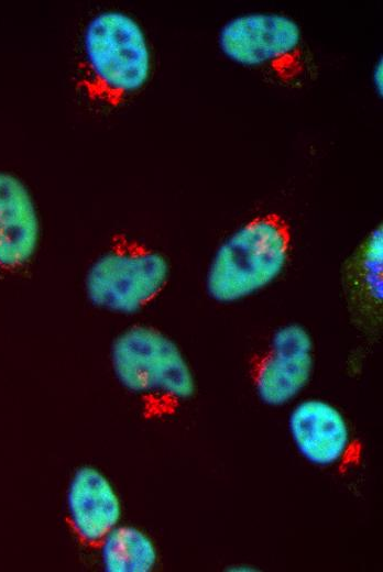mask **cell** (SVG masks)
I'll return each instance as SVG.
<instances>
[{
    "label": "cell",
    "instance_id": "cell-1",
    "mask_svg": "<svg viewBox=\"0 0 383 572\" xmlns=\"http://www.w3.org/2000/svg\"><path fill=\"white\" fill-rule=\"evenodd\" d=\"M152 72V54L140 23L120 10L92 15L83 32L76 87L91 106L116 108L140 91Z\"/></svg>",
    "mask_w": 383,
    "mask_h": 572
},
{
    "label": "cell",
    "instance_id": "cell-2",
    "mask_svg": "<svg viewBox=\"0 0 383 572\" xmlns=\"http://www.w3.org/2000/svg\"><path fill=\"white\" fill-rule=\"evenodd\" d=\"M292 244V227L282 213L250 218L216 250L206 274L208 296L231 304L264 289L285 270Z\"/></svg>",
    "mask_w": 383,
    "mask_h": 572
},
{
    "label": "cell",
    "instance_id": "cell-3",
    "mask_svg": "<svg viewBox=\"0 0 383 572\" xmlns=\"http://www.w3.org/2000/svg\"><path fill=\"white\" fill-rule=\"evenodd\" d=\"M218 46L231 62L264 75L284 87L308 78L311 59L298 23L276 12H251L227 21Z\"/></svg>",
    "mask_w": 383,
    "mask_h": 572
},
{
    "label": "cell",
    "instance_id": "cell-4",
    "mask_svg": "<svg viewBox=\"0 0 383 572\" xmlns=\"http://www.w3.org/2000/svg\"><path fill=\"white\" fill-rule=\"evenodd\" d=\"M111 364L118 382L130 393L173 403L195 394L194 374L177 344L150 326H132L111 345Z\"/></svg>",
    "mask_w": 383,
    "mask_h": 572
},
{
    "label": "cell",
    "instance_id": "cell-5",
    "mask_svg": "<svg viewBox=\"0 0 383 572\" xmlns=\"http://www.w3.org/2000/svg\"><path fill=\"white\" fill-rule=\"evenodd\" d=\"M168 278L169 263L161 252L121 237L90 264L85 290L95 307L132 315L151 304Z\"/></svg>",
    "mask_w": 383,
    "mask_h": 572
},
{
    "label": "cell",
    "instance_id": "cell-6",
    "mask_svg": "<svg viewBox=\"0 0 383 572\" xmlns=\"http://www.w3.org/2000/svg\"><path fill=\"white\" fill-rule=\"evenodd\" d=\"M313 367L314 344L307 329L298 323L277 328L253 369L260 400L273 407L289 403L308 384Z\"/></svg>",
    "mask_w": 383,
    "mask_h": 572
},
{
    "label": "cell",
    "instance_id": "cell-7",
    "mask_svg": "<svg viewBox=\"0 0 383 572\" xmlns=\"http://www.w3.org/2000/svg\"><path fill=\"white\" fill-rule=\"evenodd\" d=\"M288 429L298 453L317 466L339 462L350 443L344 416L337 407L318 398L304 399L293 408Z\"/></svg>",
    "mask_w": 383,
    "mask_h": 572
},
{
    "label": "cell",
    "instance_id": "cell-8",
    "mask_svg": "<svg viewBox=\"0 0 383 572\" xmlns=\"http://www.w3.org/2000/svg\"><path fill=\"white\" fill-rule=\"evenodd\" d=\"M39 241L40 219L31 193L19 177L0 172V267L28 264Z\"/></svg>",
    "mask_w": 383,
    "mask_h": 572
},
{
    "label": "cell",
    "instance_id": "cell-9",
    "mask_svg": "<svg viewBox=\"0 0 383 572\" xmlns=\"http://www.w3.org/2000/svg\"><path fill=\"white\" fill-rule=\"evenodd\" d=\"M67 509L76 535L88 543L100 544L121 518V502L113 485L92 466H81L74 473Z\"/></svg>",
    "mask_w": 383,
    "mask_h": 572
},
{
    "label": "cell",
    "instance_id": "cell-10",
    "mask_svg": "<svg viewBox=\"0 0 383 572\" xmlns=\"http://www.w3.org/2000/svg\"><path fill=\"white\" fill-rule=\"evenodd\" d=\"M383 230L372 229L342 267V289L351 311L362 319H377L383 304Z\"/></svg>",
    "mask_w": 383,
    "mask_h": 572
},
{
    "label": "cell",
    "instance_id": "cell-11",
    "mask_svg": "<svg viewBox=\"0 0 383 572\" xmlns=\"http://www.w3.org/2000/svg\"><path fill=\"white\" fill-rule=\"evenodd\" d=\"M101 561L109 572H149L157 561L152 539L131 526H116L100 542Z\"/></svg>",
    "mask_w": 383,
    "mask_h": 572
},
{
    "label": "cell",
    "instance_id": "cell-12",
    "mask_svg": "<svg viewBox=\"0 0 383 572\" xmlns=\"http://www.w3.org/2000/svg\"><path fill=\"white\" fill-rule=\"evenodd\" d=\"M372 82L373 87L375 89V92L380 96L383 94V61L382 57H380L372 70Z\"/></svg>",
    "mask_w": 383,
    "mask_h": 572
}]
</instances>
